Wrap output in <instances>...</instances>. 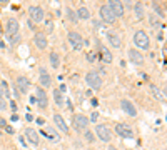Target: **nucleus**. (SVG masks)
I'll return each mask as SVG.
<instances>
[{"label": "nucleus", "instance_id": "e433bc0d", "mask_svg": "<svg viewBox=\"0 0 167 150\" xmlns=\"http://www.w3.org/2000/svg\"><path fill=\"white\" fill-rule=\"evenodd\" d=\"M37 123H38V125H44L45 120H44V119H37Z\"/></svg>", "mask_w": 167, "mask_h": 150}, {"label": "nucleus", "instance_id": "20e7f679", "mask_svg": "<svg viewBox=\"0 0 167 150\" xmlns=\"http://www.w3.org/2000/svg\"><path fill=\"white\" fill-rule=\"evenodd\" d=\"M89 127V119L85 115H80V113H77V115H74V128H75L77 132H82L85 128Z\"/></svg>", "mask_w": 167, "mask_h": 150}, {"label": "nucleus", "instance_id": "5701e85b", "mask_svg": "<svg viewBox=\"0 0 167 150\" xmlns=\"http://www.w3.org/2000/svg\"><path fill=\"white\" fill-rule=\"evenodd\" d=\"M49 60H50V65L54 67V69H59V65H60V59H59V55H57V53L52 52V53H50V57H49Z\"/></svg>", "mask_w": 167, "mask_h": 150}, {"label": "nucleus", "instance_id": "4be33fe9", "mask_svg": "<svg viewBox=\"0 0 167 150\" xmlns=\"http://www.w3.org/2000/svg\"><path fill=\"white\" fill-rule=\"evenodd\" d=\"M134 12H136V19L137 20H142L144 19V5H142V3L139 2V3H136V5H134Z\"/></svg>", "mask_w": 167, "mask_h": 150}, {"label": "nucleus", "instance_id": "58836bf2", "mask_svg": "<svg viewBox=\"0 0 167 150\" xmlns=\"http://www.w3.org/2000/svg\"><path fill=\"white\" fill-rule=\"evenodd\" d=\"M17 120H19V117H17L15 113H12V122H17Z\"/></svg>", "mask_w": 167, "mask_h": 150}, {"label": "nucleus", "instance_id": "bb28decb", "mask_svg": "<svg viewBox=\"0 0 167 150\" xmlns=\"http://www.w3.org/2000/svg\"><path fill=\"white\" fill-rule=\"evenodd\" d=\"M67 17H69V20H70V22H74V23L79 20V19H77V15H75V12H74L72 9H67Z\"/></svg>", "mask_w": 167, "mask_h": 150}, {"label": "nucleus", "instance_id": "9b49d317", "mask_svg": "<svg viewBox=\"0 0 167 150\" xmlns=\"http://www.w3.org/2000/svg\"><path fill=\"white\" fill-rule=\"evenodd\" d=\"M120 109H122L127 115H130V117H136L137 115V109L129 102V100H120Z\"/></svg>", "mask_w": 167, "mask_h": 150}, {"label": "nucleus", "instance_id": "1a4fd4ad", "mask_svg": "<svg viewBox=\"0 0 167 150\" xmlns=\"http://www.w3.org/2000/svg\"><path fill=\"white\" fill-rule=\"evenodd\" d=\"M69 42H70V45H72V48H75V50L82 48V45H84L82 37H80V34H77V32H69Z\"/></svg>", "mask_w": 167, "mask_h": 150}, {"label": "nucleus", "instance_id": "423d86ee", "mask_svg": "<svg viewBox=\"0 0 167 150\" xmlns=\"http://www.w3.org/2000/svg\"><path fill=\"white\" fill-rule=\"evenodd\" d=\"M28 15H30L32 22H42L44 20V10L37 5H32L28 7Z\"/></svg>", "mask_w": 167, "mask_h": 150}, {"label": "nucleus", "instance_id": "6ab92c4d", "mask_svg": "<svg viewBox=\"0 0 167 150\" xmlns=\"http://www.w3.org/2000/svg\"><path fill=\"white\" fill-rule=\"evenodd\" d=\"M17 87H19V90L22 92V94H27L30 84H28V80L25 77H19V78H17Z\"/></svg>", "mask_w": 167, "mask_h": 150}, {"label": "nucleus", "instance_id": "c85d7f7f", "mask_svg": "<svg viewBox=\"0 0 167 150\" xmlns=\"http://www.w3.org/2000/svg\"><path fill=\"white\" fill-rule=\"evenodd\" d=\"M151 23L154 25V27H161V22L157 20V15H151Z\"/></svg>", "mask_w": 167, "mask_h": 150}, {"label": "nucleus", "instance_id": "2eb2a0df", "mask_svg": "<svg viewBox=\"0 0 167 150\" xmlns=\"http://www.w3.org/2000/svg\"><path fill=\"white\" fill-rule=\"evenodd\" d=\"M34 42H35V45H37L40 50H44L45 47H47V37H45V34H35V37H34Z\"/></svg>", "mask_w": 167, "mask_h": 150}, {"label": "nucleus", "instance_id": "c756f323", "mask_svg": "<svg viewBox=\"0 0 167 150\" xmlns=\"http://www.w3.org/2000/svg\"><path fill=\"white\" fill-rule=\"evenodd\" d=\"M19 34H17V35H10V37H9V40H10V44H17V42H19Z\"/></svg>", "mask_w": 167, "mask_h": 150}, {"label": "nucleus", "instance_id": "cd10ccee", "mask_svg": "<svg viewBox=\"0 0 167 150\" xmlns=\"http://www.w3.org/2000/svg\"><path fill=\"white\" fill-rule=\"evenodd\" d=\"M40 135H47L49 138H54L55 142L59 140V135H57V132H54V130H49V134H40Z\"/></svg>", "mask_w": 167, "mask_h": 150}, {"label": "nucleus", "instance_id": "7c9ffc66", "mask_svg": "<svg viewBox=\"0 0 167 150\" xmlns=\"http://www.w3.org/2000/svg\"><path fill=\"white\" fill-rule=\"evenodd\" d=\"M95 59H97V55H95V53H87V60L89 62H95Z\"/></svg>", "mask_w": 167, "mask_h": 150}, {"label": "nucleus", "instance_id": "f3484780", "mask_svg": "<svg viewBox=\"0 0 167 150\" xmlns=\"http://www.w3.org/2000/svg\"><path fill=\"white\" fill-rule=\"evenodd\" d=\"M54 122H55L57 127H59L60 130L64 132V134H69V127H67V123H65V120H64V117H62V115L55 113V115H54Z\"/></svg>", "mask_w": 167, "mask_h": 150}, {"label": "nucleus", "instance_id": "412c9836", "mask_svg": "<svg viewBox=\"0 0 167 150\" xmlns=\"http://www.w3.org/2000/svg\"><path fill=\"white\" fill-rule=\"evenodd\" d=\"M77 19H82V20H87V19H90V12H89V9L87 7H80L79 10H77Z\"/></svg>", "mask_w": 167, "mask_h": 150}, {"label": "nucleus", "instance_id": "72a5a7b5", "mask_svg": "<svg viewBox=\"0 0 167 150\" xmlns=\"http://www.w3.org/2000/svg\"><path fill=\"white\" fill-rule=\"evenodd\" d=\"M5 130H7V134H13V128L10 125H5Z\"/></svg>", "mask_w": 167, "mask_h": 150}, {"label": "nucleus", "instance_id": "f8f14e48", "mask_svg": "<svg viewBox=\"0 0 167 150\" xmlns=\"http://www.w3.org/2000/svg\"><path fill=\"white\" fill-rule=\"evenodd\" d=\"M129 60L132 63H136V65H142V63H144V55H142L140 52H137V50L130 48L129 50Z\"/></svg>", "mask_w": 167, "mask_h": 150}, {"label": "nucleus", "instance_id": "2f4dec72", "mask_svg": "<svg viewBox=\"0 0 167 150\" xmlns=\"http://www.w3.org/2000/svg\"><path fill=\"white\" fill-rule=\"evenodd\" d=\"M85 138H87L89 142H92L94 140V134H92V132H85Z\"/></svg>", "mask_w": 167, "mask_h": 150}, {"label": "nucleus", "instance_id": "393cba45", "mask_svg": "<svg viewBox=\"0 0 167 150\" xmlns=\"http://www.w3.org/2000/svg\"><path fill=\"white\" fill-rule=\"evenodd\" d=\"M102 59H104V62L111 63L112 62V53L109 52V50H102Z\"/></svg>", "mask_w": 167, "mask_h": 150}, {"label": "nucleus", "instance_id": "dca6fc26", "mask_svg": "<svg viewBox=\"0 0 167 150\" xmlns=\"http://www.w3.org/2000/svg\"><path fill=\"white\" fill-rule=\"evenodd\" d=\"M40 85L44 88H47V87H50V85H52V78H50V75L47 73V70H45V69H40Z\"/></svg>", "mask_w": 167, "mask_h": 150}, {"label": "nucleus", "instance_id": "4468645a", "mask_svg": "<svg viewBox=\"0 0 167 150\" xmlns=\"http://www.w3.org/2000/svg\"><path fill=\"white\" fill-rule=\"evenodd\" d=\"M25 135H27V140L30 142V144H34V145L38 144V132L35 130V128L28 127L27 130H25Z\"/></svg>", "mask_w": 167, "mask_h": 150}, {"label": "nucleus", "instance_id": "9d476101", "mask_svg": "<svg viewBox=\"0 0 167 150\" xmlns=\"http://www.w3.org/2000/svg\"><path fill=\"white\" fill-rule=\"evenodd\" d=\"M109 9L112 10V13L115 15V19L124 15V5H122V2H119V0H111V2H109Z\"/></svg>", "mask_w": 167, "mask_h": 150}, {"label": "nucleus", "instance_id": "f704fd0d", "mask_svg": "<svg viewBox=\"0 0 167 150\" xmlns=\"http://www.w3.org/2000/svg\"><path fill=\"white\" fill-rule=\"evenodd\" d=\"M10 109H12L13 112H15V110H17V105H15V102H13V100H12V102H10Z\"/></svg>", "mask_w": 167, "mask_h": 150}, {"label": "nucleus", "instance_id": "4c0bfd02", "mask_svg": "<svg viewBox=\"0 0 167 150\" xmlns=\"http://www.w3.org/2000/svg\"><path fill=\"white\" fill-rule=\"evenodd\" d=\"M65 90H67V85L62 84V85H60V92H65Z\"/></svg>", "mask_w": 167, "mask_h": 150}, {"label": "nucleus", "instance_id": "f257e3e1", "mask_svg": "<svg viewBox=\"0 0 167 150\" xmlns=\"http://www.w3.org/2000/svg\"><path fill=\"white\" fill-rule=\"evenodd\" d=\"M85 82H87V85L92 90H99L102 87V77L97 72H89L85 75Z\"/></svg>", "mask_w": 167, "mask_h": 150}, {"label": "nucleus", "instance_id": "f03ea898", "mask_svg": "<svg viewBox=\"0 0 167 150\" xmlns=\"http://www.w3.org/2000/svg\"><path fill=\"white\" fill-rule=\"evenodd\" d=\"M134 44H136L139 48L147 50L149 45H151V42H149V37H147V34H145L144 30H137L136 35H134Z\"/></svg>", "mask_w": 167, "mask_h": 150}, {"label": "nucleus", "instance_id": "a878e982", "mask_svg": "<svg viewBox=\"0 0 167 150\" xmlns=\"http://www.w3.org/2000/svg\"><path fill=\"white\" fill-rule=\"evenodd\" d=\"M0 110H7V100H5V95H3L2 88H0Z\"/></svg>", "mask_w": 167, "mask_h": 150}, {"label": "nucleus", "instance_id": "c9c22d12", "mask_svg": "<svg viewBox=\"0 0 167 150\" xmlns=\"http://www.w3.org/2000/svg\"><path fill=\"white\" fill-rule=\"evenodd\" d=\"M25 119L28 120V122H32V120H34V117H32L30 113H27V115H25Z\"/></svg>", "mask_w": 167, "mask_h": 150}, {"label": "nucleus", "instance_id": "7ed1b4c3", "mask_svg": "<svg viewBox=\"0 0 167 150\" xmlns=\"http://www.w3.org/2000/svg\"><path fill=\"white\" fill-rule=\"evenodd\" d=\"M115 132H117V135L119 137H124V138H134V130H132V127L130 125H127V123H117L115 125Z\"/></svg>", "mask_w": 167, "mask_h": 150}, {"label": "nucleus", "instance_id": "6e6552de", "mask_svg": "<svg viewBox=\"0 0 167 150\" xmlns=\"http://www.w3.org/2000/svg\"><path fill=\"white\" fill-rule=\"evenodd\" d=\"M35 102H37L38 109H47L49 98H47V94H45L44 88H40V87L37 88V97H35Z\"/></svg>", "mask_w": 167, "mask_h": 150}, {"label": "nucleus", "instance_id": "b1692460", "mask_svg": "<svg viewBox=\"0 0 167 150\" xmlns=\"http://www.w3.org/2000/svg\"><path fill=\"white\" fill-rule=\"evenodd\" d=\"M54 98L57 102V105H64V98H62V92L59 90V88H55L54 90Z\"/></svg>", "mask_w": 167, "mask_h": 150}, {"label": "nucleus", "instance_id": "ddd939ff", "mask_svg": "<svg viewBox=\"0 0 167 150\" xmlns=\"http://www.w3.org/2000/svg\"><path fill=\"white\" fill-rule=\"evenodd\" d=\"M7 34L10 35H17L19 34V22H17V19H9L7 20Z\"/></svg>", "mask_w": 167, "mask_h": 150}, {"label": "nucleus", "instance_id": "473e14b6", "mask_svg": "<svg viewBox=\"0 0 167 150\" xmlns=\"http://www.w3.org/2000/svg\"><path fill=\"white\" fill-rule=\"evenodd\" d=\"M97 117H99V113H97V112H94V113L90 115V120H92V122H95V120H97Z\"/></svg>", "mask_w": 167, "mask_h": 150}, {"label": "nucleus", "instance_id": "a211bd4d", "mask_svg": "<svg viewBox=\"0 0 167 150\" xmlns=\"http://www.w3.org/2000/svg\"><path fill=\"white\" fill-rule=\"evenodd\" d=\"M107 40L111 42V45H112L114 48H120V45H122L120 37L117 34H114V32H109V34H107Z\"/></svg>", "mask_w": 167, "mask_h": 150}, {"label": "nucleus", "instance_id": "39448f33", "mask_svg": "<svg viewBox=\"0 0 167 150\" xmlns=\"http://www.w3.org/2000/svg\"><path fill=\"white\" fill-rule=\"evenodd\" d=\"M95 134L99 135V138H100L102 142H111L112 140V132L109 130L105 125H97V127H95Z\"/></svg>", "mask_w": 167, "mask_h": 150}, {"label": "nucleus", "instance_id": "aec40b11", "mask_svg": "<svg viewBox=\"0 0 167 150\" xmlns=\"http://www.w3.org/2000/svg\"><path fill=\"white\" fill-rule=\"evenodd\" d=\"M151 92H152V95H154V97L157 98V100H162V102L165 100V97H164V92H162L161 88L157 87V85H154V84H152V85H151Z\"/></svg>", "mask_w": 167, "mask_h": 150}, {"label": "nucleus", "instance_id": "0eeeda50", "mask_svg": "<svg viewBox=\"0 0 167 150\" xmlns=\"http://www.w3.org/2000/svg\"><path fill=\"white\" fill-rule=\"evenodd\" d=\"M100 19L104 20L105 23H114L115 22V15L112 13V10L109 9V5H102L100 7Z\"/></svg>", "mask_w": 167, "mask_h": 150}]
</instances>
